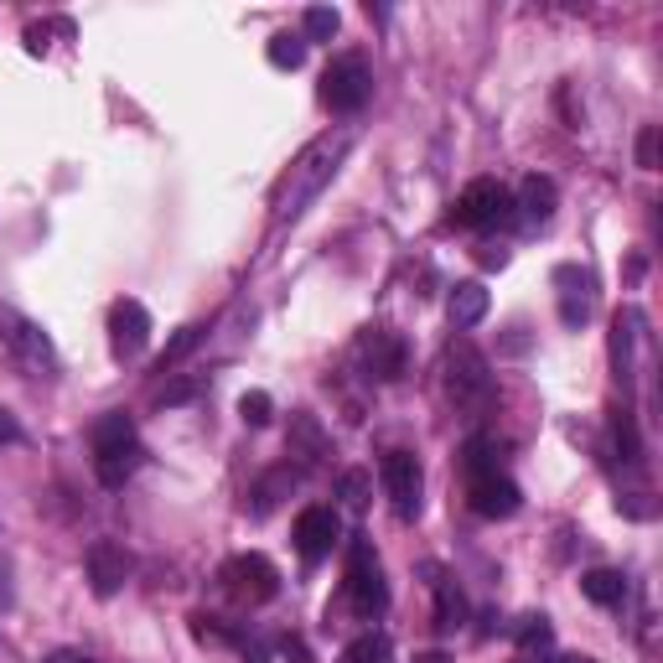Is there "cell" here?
I'll return each mask as SVG.
<instances>
[{
  "instance_id": "obj_28",
  "label": "cell",
  "mask_w": 663,
  "mask_h": 663,
  "mask_svg": "<svg viewBox=\"0 0 663 663\" xmlns=\"http://www.w3.org/2000/svg\"><path fill=\"white\" fill-rule=\"evenodd\" d=\"M239 415H244V426H254V430L270 426V420H275V399L265 389H249L244 399H239Z\"/></svg>"
},
{
  "instance_id": "obj_1",
  "label": "cell",
  "mask_w": 663,
  "mask_h": 663,
  "mask_svg": "<svg viewBox=\"0 0 663 663\" xmlns=\"http://www.w3.org/2000/svg\"><path fill=\"white\" fill-rule=\"evenodd\" d=\"M342 151H348V140H316L306 156L291 166V176L280 182V193H275V218L280 223H295V218L306 213V202H312L322 187L332 182V172H337V161H342Z\"/></svg>"
},
{
  "instance_id": "obj_16",
  "label": "cell",
  "mask_w": 663,
  "mask_h": 663,
  "mask_svg": "<svg viewBox=\"0 0 663 663\" xmlns=\"http://www.w3.org/2000/svg\"><path fill=\"white\" fill-rule=\"evenodd\" d=\"M555 208H560V187H555V176H524V187H519V197H513V213H524L528 223H549L555 218Z\"/></svg>"
},
{
  "instance_id": "obj_37",
  "label": "cell",
  "mask_w": 663,
  "mask_h": 663,
  "mask_svg": "<svg viewBox=\"0 0 663 663\" xmlns=\"http://www.w3.org/2000/svg\"><path fill=\"white\" fill-rule=\"evenodd\" d=\"M477 259H482V265H503V259H508V254H503V249H492V244H488V249H482V254H477Z\"/></svg>"
},
{
  "instance_id": "obj_39",
  "label": "cell",
  "mask_w": 663,
  "mask_h": 663,
  "mask_svg": "<svg viewBox=\"0 0 663 663\" xmlns=\"http://www.w3.org/2000/svg\"><path fill=\"white\" fill-rule=\"evenodd\" d=\"M555 663H591V659H555Z\"/></svg>"
},
{
  "instance_id": "obj_13",
  "label": "cell",
  "mask_w": 663,
  "mask_h": 663,
  "mask_svg": "<svg viewBox=\"0 0 663 663\" xmlns=\"http://www.w3.org/2000/svg\"><path fill=\"white\" fill-rule=\"evenodd\" d=\"M109 342H115V358H140L146 342H151V312L140 301H115V312H109Z\"/></svg>"
},
{
  "instance_id": "obj_19",
  "label": "cell",
  "mask_w": 663,
  "mask_h": 663,
  "mask_svg": "<svg viewBox=\"0 0 663 663\" xmlns=\"http://www.w3.org/2000/svg\"><path fill=\"white\" fill-rule=\"evenodd\" d=\"M435 581H430V591H435V627L441 632H456V627L467 623V596H462V585L451 581V575H441V570H430Z\"/></svg>"
},
{
  "instance_id": "obj_27",
  "label": "cell",
  "mask_w": 663,
  "mask_h": 663,
  "mask_svg": "<svg viewBox=\"0 0 663 663\" xmlns=\"http://www.w3.org/2000/svg\"><path fill=\"white\" fill-rule=\"evenodd\" d=\"M612 441H617V456H623V462H638V456H643V446H638V426H632V415L627 410L612 415Z\"/></svg>"
},
{
  "instance_id": "obj_20",
  "label": "cell",
  "mask_w": 663,
  "mask_h": 663,
  "mask_svg": "<svg viewBox=\"0 0 663 663\" xmlns=\"http://www.w3.org/2000/svg\"><path fill=\"white\" fill-rule=\"evenodd\" d=\"M581 591H585V596H591L596 606H623L627 575H623V570H585V575H581Z\"/></svg>"
},
{
  "instance_id": "obj_6",
  "label": "cell",
  "mask_w": 663,
  "mask_h": 663,
  "mask_svg": "<svg viewBox=\"0 0 663 663\" xmlns=\"http://www.w3.org/2000/svg\"><path fill=\"white\" fill-rule=\"evenodd\" d=\"M0 348L11 352V363L26 373H53V342L42 337L26 316L0 312Z\"/></svg>"
},
{
  "instance_id": "obj_18",
  "label": "cell",
  "mask_w": 663,
  "mask_h": 663,
  "mask_svg": "<svg viewBox=\"0 0 663 663\" xmlns=\"http://www.w3.org/2000/svg\"><path fill=\"white\" fill-rule=\"evenodd\" d=\"M295 482H301V472L291 467V462H286V467H275V472H265V477H259V482H254V503H249V513L254 519H265V513H275V503H280V498H291V488Z\"/></svg>"
},
{
  "instance_id": "obj_31",
  "label": "cell",
  "mask_w": 663,
  "mask_h": 663,
  "mask_svg": "<svg viewBox=\"0 0 663 663\" xmlns=\"http://www.w3.org/2000/svg\"><path fill=\"white\" fill-rule=\"evenodd\" d=\"M462 462H467L472 477H482V472H498V462H492V441H482V435H472V441H467Z\"/></svg>"
},
{
  "instance_id": "obj_5",
  "label": "cell",
  "mask_w": 663,
  "mask_h": 663,
  "mask_svg": "<svg viewBox=\"0 0 663 663\" xmlns=\"http://www.w3.org/2000/svg\"><path fill=\"white\" fill-rule=\"evenodd\" d=\"M348 606L358 617H384L389 606V585H384V566L373 555L369 539H358L348 549Z\"/></svg>"
},
{
  "instance_id": "obj_36",
  "label": "cell",
  "mask_w": 663,
  "mask_h": 663,
  "mask_svg": "<svg viewBox=\"0 0 663 663\" xmlns=\"http://www.w3.org/2000/svg\"><path fill=\"white\" fill-rule=\"evenodd\" d=\"M0 441H21V426L11 420V410H0Z\"/></svg>"
},
{
  "instance_id": "obj_25",
  "label": "cell",
  "mask_w": 663,
  "mask_h": 663,
  "mask_svg": "<svg viewBox=\"0 0 663 663\" xmlns=\"http://www.w3.org/2000/svg\"><path fill=\"white\" fill-rule=\"evenodd\" d=\"M337 26H342V16H337L332 5H312V11L301 16V37H306V42H332V37H337Z\"/></svg>"
},
{
  "instance_id": "obj_33",
  "label": "cell",
  "mask_w": 663,
  "mask_h": 663,
  "mask_svg": "<svg viewBox=\"0 0 663 663\" xmlns=\"http://www.w3.org/2000/svg\"><path fill=\"white\" fill-rule=\"evenodd\" d=\"M193 638H197V643H213V648H229V643H234V632H223L213 617H193Z\"/></svg>"
},
{
  "instance_id": "obj_24",
  "label": "cell",
  "mask_w": 663,
  "mask_h": 663,
  "mask_svg": "<svg viewBox=\"0 0 663 663\" xmlns=\"http://www.w3.org/2000/svg\"><path fill=\"white\" fill-rule=\"evenodd\" d=\"M632 327H638V312L617 316V327H612V363H617V379H632Z\"/></svg>"
},
{
  "instance_id": "obj_21",
  "label": "cell",
  "mask_w": 663,
  "mask_h": 663,
  "mask_svg": "<svg viewBox=\"0 0 663 663\" xmlns=\"http://www.w3.org/2000/svg\"><path fill=\"white\" fill-rule=\"evenodd\" d=\"M265 58H270V68H280V73H295V68L306 62V37H301V32H275L270 47H265Z\"/></svg>"
},
{
  "instance_id": "obj_34",
  "label": "cell",
  "mask_w": 663,
  "mask_h": 663,
  "mask_svg": "<svg viewBox=\"0 0 663 663\" xmlns=\"http://www.w3.org/2000/svg\"><path fill=\"white\" fill-rule=\"evenodd\" d=\"M638 166L643 172H659V130L643 125V136H638Z\"/></svg>"
},
{
  "instance_id": "obj_15",
  "label": "cell",
  "mask_w": 663,
  "mask_h": 663,
  "mask_svg": "<svg viewBox=\"0 0 663 663\" xmlns=\"http://www.w3.org/2000/svg\"><path fill=\"white\" fill-rule=\"evenodd\" d=\"M358 358H363L369 373H373V379H384V384L405 373V342H399L394 332H384V327H373V332L358 337Z\"/></svg>"
},
{
  "instance_id": "obj_35",
  "label": "cell",
  "mask_w": 663,
  "mask_h": 663,
  "mask_svg": "<svg viewBox=\"0 0 663 663\" xmlns=\"http://www.w3.org/2000/svg\"><path fill=\"white\" fill-rule=\"evenodd\" d=\"M47 663H94V659L79 653V648H58V653H47Z\"/></svg>"
},
{
  "instance_id": "obj_26",
  "label": "cell",
  "mask_w": 663,
  "mask_h": 663,
  "mask_svg": "<svg viewBox=\"0 0 663 663\" xmlns=\"http://www.w3.org/2000/svg\"><path fill=\"white\" fill-rule=\"evenodd\" d=\"M202 337H208V327H202V322H187V327H182L172 342H166V352H161V373L172 369V363H182V358H187V352H193Z\"/></svg>"
},
{
  "instance_id": "obj_32",
  "label": "cell",
  "mask_w": 663,
  "mask_h": 663,
  "mask_svg": "<svg viewBox=\"0 0 663 663\" xmlns=\"http://www.w3.org/2000/svg\"><path fill=\"white\" fill-rule=\"evenodd\" d=\"M549 617H524V627H519V643L524 648H549Z\"/></svg>"
},
{
  "instance_id": "obj_11",
  "label": "cell",
  "mask_w": 663,
  "mask_h": 663,
  "mask_svg": "<svg viewBox=\"0 0 663 663\" xmlns=\"http://www.w3.org/2000/svg\"><path fill=\"white\" fill-rule=\"evenodd\" d=\"M467 503L477 519H513L519 503H524V492H519V482L503 477V472H482V477H472Z\"/></svg>"
},
{
  "instance_id": "obj_30",
  "label": "cell",
  "mask_w": 663,
  "mask_h": 663,
  "mask_svg": "<svg viewBox=\"0 0 663 663\" xmlns=\"http://www.w3.org/2000/svg\"><path fill=\"white\" fill-rule=\"evenodd\" d=\"M197 394H202V379H172V384L156 394V405H161V410H172V405H193Z\"/></svg>"
},
{
  "instance_id": "obj_14",
  "label": "cell",
  "mask_w": 663,
  "mask_h": 663,
  "mask_svg": "<svg viewBox=\"0 0 663 663\" xmlns=\"http://www.w3.org/2000/svg\"><path fill=\"white\" fill-rule=\"evenodd\" d=\"M555 286H560V322L570 332H581L596 312V291H591V275L575 270V265H560L555 270Z\"/></svg>"
},
{
  "instance_id": "obj_23",
  "label": "cell",
  "mask_w": 663,
  "mask_h": 663,
  "mask_svg": "<svg viewBox=\"0 0 663 663\" xmlns=\"http://www.w3.org/2000/svg\"><path fill=\"white\" fill-rule=\"evenodd\" d=\"M342 663H394V643L384 632H363L342 648Z\"/></svg>"
},
{
  "instance_id": "obj_9",
  "label": "cell",
  "mask_w": 663,
  "mask_h": 663,
  "mask_svg": "<svg viewBox=\"0 0 663 663\" xmlns=\"http://www.w3.org/2000/svg\"><path fill=\"white\" fill-rule=\"evenodd\" d=\"M342 539V519H337V508H301V519H295V549H301V560H327L332 549Z\"/></svg>"
},
{
  "instance_id": "obj_29",
  "label": "cell",
  "mask_w": 663,
  "mask_h": 663,
  "mask_svg": "<svg viewBox=\"0 0 663 663\" xmlns=\"http://www.w3.org/2000/svg\"><path fill=\"white\" fill-rule=\"evenodd\" d=\"M337 492H342V503L348 508H369V498H373V477L369 472H342V482H337Z\"/></svg>"
},
{
  "instance_id": "obj_3",
  "label": "cell",
  "mask_w": 663,
  "mask_h": 663,
  "mask_svg": "<svg viewBox=\"0 0 663 663\" xmlns=\"http://www.w3.org/2000/svg\"><path fill=\"white\" fill-rule=\"evenodd\" d=\"M508 218H513V193H508L503 182H492V176L467 182L462 197L451 202V223L456 229H503Z\"/></svg>"
},
{
  "instance_id": "obj_10",
  "label": "cell",
  "mask_w": 663,
  "mask_h": 663,
  "mask_svg": "<svg viewBox=\"0 0 663 663\" xmlns=\"http://www.w3.org/2000/svg\"><path fill=\"white\" fill-rule=\"evenodd\" d=\"M446 369H451V394H456V399H488V394H492L488 358L472 348L467 337H462V342H451Z\"/></svg>"
},
{
  "instance_id": "obj_17",
  "label": "cell",
  "mask_w": 663,
  "mask_h": 663,
  "mask_svg": "<svg viewBox=\"0 0 663 663\" xmlns=\"http://www.w3.org/2000/svg\"><path fill=\"white\" fill-rule=\"evenodd\" d=\"M446 312H451V327L456 332L477 327V322L488 316V286H482V280H456V286H451Z\"/></svg>"
},
{
  "instance_id": "obj_4",
  "label": "cell",
  "mask_w": 663,
  "mask_h": 663,
  "mask_svg": "<svg viewBox=\"0 0 663 663\" xmlns=\"http://www.w3.org/2000/svg\"><path fill=\"white\" fill-rule=\"evenodd\" d=\"M369 94H373V73L358 53H342V58L327 62V73H322V104H327L332 115H358L369 104Z\"/></svg>"
},
{
  "instance_id": "obj_22",
  "label": "cell",
  "mask_w": 663,
  "mask_h": 663,
  "mask_svg": "<svg viewBox=\"0 0 663 663\" xmlns=\"http://www.w3.org/2000/svg\"><path fill=\"white\" fill-rule=\"evenodd\" d=\"M291 456H301V462H316V456H327V435L316 430L312 415H291Z\"/></svg>"
},
{
  "instance_id": "obj_12",
  "label": "cell",
  "mask_w": 663,
  "mask_h": 663,
  "mask_svg": "<svg viewBox=\"0 0 663 663\" xmlns=\"http://www.w3.org/2000/svg\"><path fill=\"white\" fill-rule=\"evenodd\" d=\"M130 570H136V560H130V549L115 545V539H98L94 549H89V585H94V596H119L125 591V581H130Z\"/></svg>"
},
{
  "instance_id": "obj_38",
  "label": "cell",
  "mask_w": 663,
  "mask_h": 663,
  "mask_svg": "<svg viewBox=\"0 0 663 663\" xmlns=\"http://www.w3.org/2000/svg\"><path fill=\"white\" fill-rule=\"evenodd\" d=\"M415 663H446V659H441V653H426V659H415Z\"/></svg>"
},
{
  "instance_id": "obj_7",
  "label": "cell",
  "mask_w": 663,
  "mask_h": 663,
  "mask_svg": "<svg viewBox=\"0 0 663 663\" xmlns=\"http://www.w3.org/2000/svg\"><path fill=\"white\" fill-rule=\"evenodd\" d=\"M379 477H384V492H389V503L399 519H415L420 513V492H426V472L415 462L410 451H389L384 462H379Z\"/></svg>"
},
{
  "instance_id": "obj_8",
  "label": "cell",
  "mask_w": 663,
  "mask_h": 663,
  "mask_svg": "<svg viewBox=\"0 0 663 663\" xmlns=\"http://www.w3.org/2000/svg\"><path fill=\"white\" fill-rule=\"evenodd\" d=\"M223 585L234 591L239 602L259 606V602H275V596H280V570H275L265 555H239V560L223 566Z\"/></svg>"
},
{
  "instance_id": "obj_2",
  "label": "cell",
  "mask_w": 663,
  "mask_h": 663,
  "mask_svg": "<svg viewBox=\"0 0 663 663\" xmlns=\"http://www.w3.org/2000/svg\"><path fill=\"white\" fill-rule=\"evenodd\" d=\"M140 462H146V451H140L136 420L125 410L104 415L94 426V477L104 488H125V482L140 472Z\"/></svg>"
}]
</instances>
